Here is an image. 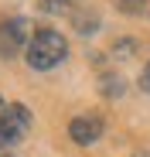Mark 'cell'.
I'll return each instance as SVG.
<instances>
[{"label":"cell","instance_id":"obj_2","mask_svg":"<svg viewBox=\"0 0 150 157\" xmlns=\"http://www.w3.org/2000/svg\"><path fill=\"white\" fill-rule=\"evenodd\" d=\"M31 130V113L24 102H10V106L0 113V147H14L28 137Z\"/></svg>","mask_w":150,"mask_h":157},{"label":"cell","instance_id":"obj_13","mask_svg":"<svg viewBox=\"0 0 150 157\" xmlns=\"http://www.w3.org/2000/svg\"><path fill=\"white\" fill-rule=\"evenodd\" d=\"M4 157H10V154H4Z\"/></svg>","mask_w":150,"mask_h":157},{"label":"cell","instance_id":"obj_6","mask_svg":"<svg viewBox=\"0 0 150 157\" xmlns=\"http://www.w3.org/2000/svg\"><path fill=\"white\" fill-rule=\"evenodd\" d=\"M72 28L79 31V34H85V38L96 34V31H99V14H96V10H89V14H75V17H72Z\"/></svg>","mask_w":150,"mask_h":157},{"label":"cell","instance_id":"obj_5","mask_svg":"<svg viewBox=\"0 0 150 157\" xmlns=\"http://www.w3.org/2000/svg\"><path fill=\"white\" fill-rule=\"evenodd\" d=\"M123 89H126L123 75H116V72H103V75H99V92H103L106 99H119Z\"/></svg>","mask_w":150,"mask_h":157},{"label":"cell","instance_id":"obj_3","mask_svg":"<svg viewBox=\"0 0 150 157\" xmlns=\"http://www.w3.org/2000/svg\"><path fill=\"white\" fill-rule=\"evenodd\" d=\"M31 24L24 21V17H7V21H0V55L4 58H10V55H17L21 48H28V41H31Z\"/></svg>","mask_w":150,"mask_h":157},{"label":"cell","instance_id":"obj_4","mask_svg":"<svg viewBox=\"0 0 150 157\" xmlns=\"http://www.w3.org/2000/svg\"><path fill=\"white\" fill-rule=\"evenodd\" d=\"M103 130H106V123H103L99 113H82V116H75L68 123V137L79 147H89V144H96L99 137H103Z\"/></svg>","mask_w":150,"mask_h":157},{"label":"cell","instance_id":"obj_12","mask_svg":"<svg viewBox=\"0 0 150 157\" xmlns=\"http://www.w3.org/2000/svg\"><path fill=\"white\" fill-rule=\"evenodd\" d=\"M137 157H150V154H137Z\"/></svg>","mask_w":150,"mask_h":157},{"label":"cell","instance_id":"obj_1","mask_svg":"<svg viewBox=\"0 0 150 157\" xmlns=\"http://www.w3.org/2000/svg\"><path fill=\"white\" fill-rule=\"evenodd\" d=\"M65 55H68V41H65L62 31H55V28H34L28 48H24V58H28V65L38 68V72H48V68L62 65Z\"/></svg>","mask_w":150,"mask_h":157},{"label":"cell","instance_id":"obj_8","mask_svg":"<svg viewBox=\"0 0 150 157\" xmlns=\"http://www.w3.org/2000/svg\"><path fill=\"white\" fill-rule=\"evenodd\" d=\"M72 4H79V0H38V10H44V14H62V10H68Z\"/></svg>","mask_w":150,"mask_h":157},{"label":"cell","instance_id":"obj_7","mask_svg":"<svg viewBox=\"0 0 150 157\" xmlns=\"http://www.w3.org/2000/svg\"><path fill=\"white\" fill-rule=\"evenodd\" d=\"M137 55V41H130V38H123V41H116L113 44V58H119V62H126V58H133Z\"/></svg>","mask_w":150,"mask_h":157},{"label":"cell","instance_id":"obj_9","mask_svg":"<svg viewBox=\"0 0 150 157\" xmlns=\"http://www.w3.org/2000/svg\"><path fill=\"white\" fill-rule=\"evenodd\" d=\"M140 89L143 92H150V62L143 65V72H140Z\"/></svg>","mask_w":150,"mask_h":157},{"label":"cell","instance_id":"obj_11","mask_svg":"<svg viewBox=\"0 0 150 157\" xmlns=\"http://www.w3.org/2000/svg\"><path fill=\"white\" fill-rule=\"evenodd\" d=\"M4 109H7V102H4V99H0V113H4Z\"/></svg>","mask_w":150,"mask_h":157},{"label":"cell","instance_id":"obj_10","mask_svg":"<svg viewBox=\"0 0 150 157\" xmlns=\"http://www.w3.org/2000/svg\"><path fill=\"white\" fill-rule=\"evenodd\" d=\"M116 4H119L123 10H126V14H133V10L140 7V0H116Z\"/></svg>","mask_w":150,"mask_h":157}]
</instances>
